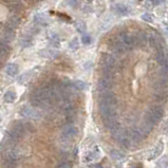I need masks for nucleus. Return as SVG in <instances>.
<instances>
[{
	"mask_svg": "<svg viewBox=\"0 0 168 168\" xmlns=\"http://www.w3.org/2000/svg\"><path fill=\"white\" fill-rule=\"evenodd\" d=\"M156 168H168V156H162L156 163Z\"/></svg>",
	"mask_w": 168,
	"mask_h": 168,
	"instance_id": "nucleus-14",
	"label": "nucleus"
},
{
	"mask_svg": "<svg viewBox=\"0 0 168 168\" xmlns=\"http://www.w3.org/2000/svg\"><path fill=\"white\" fill-rule=\"evenodd\" d=\"M34 20L37 23H47V19L42 14H36V16L34 17Z\"/></svg>",
	"mask_w": 168,
	"mask_h": 168,
	"instance_id": "nucleus-19",
	"label": "nucleus"
},
{
	"mask_svg": "<svg viewBox=\"0 0 168 168\" xmlns=\"http://www.w3.org/2000/svg\"><path fill=\"white\" fill-rule=\"evenodd\" d=\"M131 168H141L140 166H133V167H131Z\"/></svg>",
	"mask_w": 168,
	"mask_h": 168,
	"instance_id": "nucleus-29",
	"label": "nucleus"
},
{
	"mask_svg": "<svg viewBox=\"0 0 168 168\" xmlns=\"http://www.w3.org/2000/svg\"><path fill=\"white\" fill-rule=\"evenodd\" d=\"M100 63H102L103 68H114V65H115V58H114V56L111 54H104Z\"/></svg>",
	"mask_w": 168,
	"mask_h": 168,
	"instance_id": "nucleus-8",
	"label": "nucleus"
},
{
	"mask_svg": "<svg viewBox=\"0 0 168 168\" xmlns=\"http://www.w3.org/2000/svg\"><path fill=\"white\" fill-rule=\"evenodd\" d=\"M91 41H92V39H91V37H90L89 35H84V36H82V42L84 44H91Z\"/></svg>",
	"mask_w": 168,
	"mask_h": 168,
	"instance_id": "nucleus-22",
	"label": "nucleus"
},
{
	"mask_svg": "<svg viewBox=\"0 0 168 168\" xmlns=\"http://www.w3.org/2000/svg\"><path fill=\"white\" fill-rule=\"evenodd\" d=\"M163 150H164V144H163V142H160L158 145H156V147H154L152 150L150 151V154H149L148 159L149 160H153V159L158 158L159 156H161V154H162Z\"/></svg>",
	"mask_w": 168,
	"mask_h": 168,
	"instance_id": "nucleus-11",
	"label": "nucleus"
},
{
	"mask_svg": "<svg viewBox=\"0 0 168 168\" xmlns=\"http://www.w3.org/2000/svg\"><path fill=\"white\" fill-rule=\"evenodd\" d=\"M135 40L138 46H142L146 42V35L144 33H138V35H135Z\"/></svg>",
	"mask_w": 168,
	"mask_h": 168,
	"instance_id": "nucleus-15",
	"label": "nucleus"
},
{
	"mask_svg": "<svg viewBox=\"0 0 168 168\" xmlns=\"http://www.w3.org/2000/svg\"><path fill=\"white\" fill-rule=\"evenodd\" d=\"M20 114L23 117H26V119H37L41 116L40 112L38 110H36L35 108L33 107H25L21 109Z\"/></svg>",
	"mask_w": 168,
	"mask_h": 168,
	"instance_id": "nucleus-5",
	"label": "nucleus"
},
{
	"mask_svg": "<svg viewBox=\"0 0 168 168\" xmlns=\"http://www.w3.org/2000/svg\"><path fill=\"white\" fill-rule=\"evenodd\" d=\"M25 156V151L23 149H21L18 146H13L12 148H10L9 150V158L12 161H16V160H19L20 158Z\"/></svg>",
	"mask_w": 168,
	"mask_h": 168,
	"instance_id": "nucleus-6",
	"label": "nucleus"
},
{
	"mask_svg": "<svg viewBox=\"0 0 168 168\" xmlns=\"http://www.w3.org/2000/svg\"><path fill=\"white\" fill-rule=\"evenodd\" d=\"M77 133H78L77 127L72 124H68L67 126L63 127V131H61V138H63V140H66V141L72 140V138H74L76 137Z\"/></svg>",
	"mask_w": 168,
	"mask_h": 168,
	"instance_id": "nucleus-3",
	"label": "nucleus"
},
{
	"mask_svg": "<svg viewBox=\"0 0 168 168\" xmlns=\"http://www.w3.org/2000/svg\"><path fill=\"white\" fill-rule=\"evenodd\" d=\"M69 47L71 48L72 50H77L79 48V42L77 38H73L72 40L69 42Z\"/></svg>",
	"mask_w": 168,
	"mask_h": 168,
	"instance_id": "nucleus-20",
	"label": "nucleus"
},
{
	"mask_svg": "<svg viewBox=\"0 0 168 168\" xmlns=\"http://www.w3.org/2000/svg\"><path fill=\"white\" fill-rule=\"evenodd\" d=\"M162 1H163V0H151V2H152V5H153V7H154V5L160 4Z\"/></svg>",
	"mask_w": 168,
	"mask_h": 168,
	"instance_id": "nucleus-28",
	"label": "nucleus"
},
{
	"mask_svg": "<svg viewBox=\"0 0 168 168\" xmlns=\"http://www.w3.org/2000/svg\"><path fill=\"white\" fill-rule=\"evenodd\" d=\"M156 60L163 68L168 69V56L163 49L159 50V52L156 53Z\"/></svg>",
	"mask_w": 168,
	"mask_h": 168,
	"instance_id": "nucleus-10",
	"label": "nucleus"
},
{
	"mask_svg": "<svg viewBox=\"0 0 168 168\" xmlns=\"http://www.w3.org/2000/svg\"><path fill=\"white\" fill-rule=\"evenodd\" d=\"M3 98H4V102L13 103V102H15L16 98H17V94H16L14 91H7V92H5Z\"/></svg>",
	"mask_w": 168,
	"mask_h": 168,
	"instance_id": "nucleus-13",
	"label": "nucleus"
},
{
	"mask_svg": "<svg viewBox=\"0 0 168 168\" xmlns=\"http://www.w3.org/2000/svg\"><path fill=\"white\" fill-rule=\"evenodd\" d=\"M57 168H71V166L69 163H63V164H60Z\"/></svg>",
	"mask_w": 168,
	"mask_h": 168,
	"instance_id": "nucleus-26",
	"label": "nucleus"
},
{
	"mask_svg": "<svg viewBox=\"0 0 168 168\" xmlns=\"http://www.w3.org/2000/svg\"><path fill=\"white\" fill-rule=\"evenodd\" d=\"M104 121H105L106 128H107L109 131H111V132L115 131L116 129H119V128L121 127V126H119V122H117V119H116V115L108 117V119H105Z\"/></svg>",
	"mask_w": 168,
	"mask_h": 168,
	"instance_id": "nucleus-7",
	"label": "nucleus"
},
{
	"mask_svg": "<svg viewBox=\"0 0 168 168\" xmlns=\"http://www.w3.org/2000/svg\"><path fill=\"white\" fill-rule=\"evenodd\" d=\"M163 108L161 107H158V106H156V107H151L148 109L147 113H146L145 115V121L150 123L151 125H156V123H158L160 119H162V116H163Z\"/></svg>",
	"mask_w": 168,
	"mask_h": 168,
	"instance_id": "nucleus-1",
	"label": "nucleus"
},
{
	"mask_svg": "<svg viewBox=\"0 0 168 168\" xmlns=\"http://www.w3.org/2000/svg\"><path fill=\"white\" fill-rule=\"evenodd\" d=\"M113 134V138H115L119 143H121L124 147H129L130 146V135L129 133H127L124 129H122L121 127L119 129H116L115 131L111 132Z\"/></svg>",
	"mask_w": 168,
	"mask_h": 168,
	"instance_id": "nucleus-2",
	"label": "nucleus"
},
{
	"mask_svg": "<svg viewBox=\"0 0 168 168\" xmlns=\"http://www.w3.org/2000/svg\"><path fill=\"white\" fill-rule=\"evenodd\" d=\"M90 168H103V166L100 163H95V164L90 165Z\"/></svg>",
	"mask_w": 168,
	"mask_h": 168,
	"instance_id": "nucleus-27",
	"label": "nucleus"
},
{
	"mask_svg": "<svg viewBox=\"0 0 168 168\" xmlns=\"http://www.w3.org/2000/svg\"><path fill=\"white\" fill-rule=\"evenodd\" d=\"M113 87V79L108 78V77H103L97 82V89L100 93L111 91V88Z\"/></svg>",
	"mask_w": 168,
	"mask_h": 168,
	"instance_id": "nucleus-4",
	"label": "nucleus"
},
{
	"mask_svg": "<svg viewBox=\"0 0 168 168\" xmlns=\"http://www.w3.org/2000/svg\"><path fill=\"white\" fill-rule=\"evenodd\" d=\"M88 1H92V0H88Z\"/></svg>",
	"mask_w": 168,
	"mask_h": 168,
	"instance_id": "nucleus-31",
	"label": "nucleus"
},
{
	"mask_svg": "<svg viewBox=\"0 0 168 168\" xmlns=\"http://www.w3.org/2000/svg\"><path fill=\"white\" fill-rule=\"evenodd\" d=\"M110 156H111L114 160H117V161H119V160H122V159L125 158L124 154L119 152V150H111V151H110Z\"/></svg>",
	"mask_w": 168,
	"mask_h": 168,
	"instance_id": "nucleus-17",
	"label": "nucleus"
},
{
	"mask_svg": "<svg viewBox=\"0 0 168 168\" xmlns=\"http://www.w3.org/2000/svg\"><path fill=\"white\" fill-rule=\"evenodd\" d=\"M5 53H7V47L3 44H0V57L5 55Z\"/></svg>",
	"mask_w": 168,
	"mask_h": 168,
	"instance_id": "nucleus-25",
	"label": "nucleus"
},
{
	"mask_svg": "<svg viewBox=\"0 0 168 168\" xmlns=\"http://www.w3.org/2000/svg\"><path fill=\"white\" fill-rule=\"evenodd\" d=\"M0 123H1V115H0Z\"/></svg>",
	"mask_w": 168,
	"mask_h": 168,
	"instance_id": "nucleus-30",
	"label": "nucleus"
},
{
	"mask_svg": "<svg viewBox=\"0 0 168 168\" xmlns=\"http://www.w3.org/2000/svg\"><path fill=\"white\" fill-rule=\"evenodd\" d=\"M129 135H130V138L134 141V142L138 143V142H141L144 138H145V132H144L141 128H133L131 131H130Z\"/></svg>",
	"mask_w": 168,
	"mask_h": 168,
	"instance_id": "nucleus-9",
	"label": "nucleus"
},
{
	"mask_svg": "<svg viewBox=\"0 0 168 168\" xmlns=\"http://www.w3.org/2000/svg\"><path fill=\"white\" fill-rule=\"evenodd\" d=\"M142 19L145 20L146 22H152V21H153L152 16H151L150 14H144V15L142 16Z\"/></svg>",
	"mask_w": 168,
	"mask_h": 168,
	"instance_id": "nucleus-23",
	"label": "nucleus"
},
{
	"mask_svg": "<svg viewBox=\"0 0 168 168\" xmlns=\"http://www.w3.org/2000/svg\"><path fill=\"white\" fill-rule=\"evenodd\" d=\"M97 158V154H95L94 152H89V154L86 156V160L87 161H91V160H94V159H96Z\"/></svg>",
	"mask_w": 168,
	"mask_h": 168,
	"instance_id": "nucleus-24",
	"label": "nucleus"
},
{
	"mask_svg": "<svg viewBox=\"0 0 168 168\" xmlns=\"http://www.w3.org/2000/svg\"><path fill=\"white\" fill-rule=\"evenodd\" d=\"M76 30L79 32V33H84L85 31L87 30V26H86V23L82 20H78L76 22Z\"/></svg>",
	"mask_w": 168,
	"mask_h": 168,
	"instance_id": "nucleus-16",
	"label": "nucleus"
},
{
	"mask_svg": "<svg viewBox=\"0 0 168 168\" xmlns=\"http://www.w3.org/2000/svg\"><path fill=\"white\" fill-rule=\"evenodd\" d=\"M73 85L76 90H84L85 88H86V84L82 81H75L73 82Z\"/></svg>",
	"mask_w": 168,
	"mask_h": 168,
	"instance_id": "nucleus-18",
	"label": "nucleus"
},
{
	"mask_svg": "<svg viewBox=\"0 0 168 168\" xmlns=\"http://www.w3.org/2000/svg\"><path fill=\"white\" fill-rule=\"evenodd\" d=\"M18 72H19V67L16 63H9L7 66V68H5V73L11 77L16 76L18 74Z\"/></svg>",
	"mask_w": 168,
	"mask_h": 168,
	"instance_id": "nucleus-12",
	"label": "nucleus"
},
{
	"mask_svg": "<svg viewBox=\"0 0 168 168\" xmlns=\"http://www.w3.org/2000/svg\"><path fill=\"white\" fill-rule=\"evenodd\" d=\"M115 7H116L117 12H119L121 14H126V13L128 12V7L124 4H116Z\"/></svg>",
	"mask_w": 168,
	"mask_h": 168,
	"instance_id": "nucleus-21",
	"label": "nucleus"
}]
</instances>
